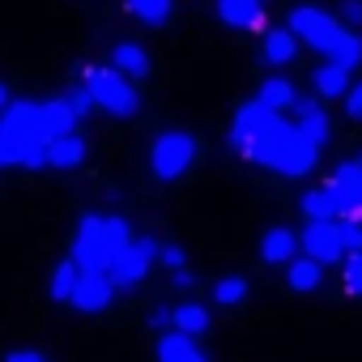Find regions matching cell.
Here are the masks:
<instances>
[{
    "instance_id": "6da1fadb",
    "label": "cell",
    "mask_w": 362,
    "mask_h": 362,
    "mask_svg": "<svg viewBox=\"0 0 362 362\" xmlns=\"http://www.w3.org/2000/svg\"><path fill=\"white\" fill-rule=\"evenodd\" d=\"M47 128H43V103L18 98L0 111V166H47Z\"/></svg>"
},
{
    "instance_id": "7a4b0ae2",
    "label": "cell",
    "mask_w": 362,
    "mask_h": 362,
    "mask_svg": "<svg viewBox=\"0 0 362 362\" xmlns=\"http://www.w3.org/2000/svg\"><path fill=\"white\" fill-rule=\"evenodd\" d=\"M315 158H320V145L298 128V119H294V115H290V119L281 115V119H277V128H273V132H264V136L243 153V162L269 166V170L290 175V179L307 175V170L315 166Z\"/></svg>"
},
{
    "instance_id": "3957f363",
    "label": "cell",
    "mask_w": 362,
    "mask_h": 362,
    "mask_svg": "<svg viewBox=\"0 0 362 362\" xmlns=\"http://www.w3.org/2000/svg\"><path fill=\"white\" fill-rule=\"evenodd\" d=\"M132 239H136V235H132L128 218H119V214H86V218L77 222V235H73V252H69V256H73L81 269L107 273L111 260H115V252L128 247Z\"/></svg>"
},
{
    "instance_id": "277c9868",
    "label": "cell",
    "mask_w": 362,
    "mask_h": 362,
    "mask_svg": "<svg viewBox=\"0 0 362 362\" xmlns=\"http://www.w3.org/2000/svg\"><path fill=\"white\" fill-rule=\"evenodd\" d=\"M81 86L90 90L94 107H103L107 115L132 119V115L141 111V94H136V86H132L119 69H98V64H86V69H81Z\"/></svg>"
},
{
    "instance_id": "5b68a950",
    "label": "cell",
    "mask_w": 362,
    "mask_h": 362,
    "mask_svg": "<svg viewBox=\"0 0 362 362\" xmlns=\"http://www.w3.org/2000/svg\"><path fill=\"white\" fill-rule=\"evenodd\" d=\"M192 162H197V136L184 128H166L149 149V170H153V179H166V184L188 175Z\"/></svg>"
},
{
    "instance_id": "8992f818",
    "label": "cell",
    "mask_w": 362,
    "mask_h": 362,
    "mask_svg": "<svg viewBox=\"0 0 362 362\" xmlns=\"http://www.w3.org/2000/svg\"><path fill=\"white\" fill-rule=\"evenodd\" d=\"M286 26H290L307 47H315L320 56H324V52L341 39V30H345V22H341L337 13H324V9H315V5H298Z\"/></svg>"
},
{
    "instance_id": "52a82bcc",
    "label": "cell",
    "mask_w": 362,
    "mask_h": 362,
    "mask_svg": "<svg viewBox=\"0 0 362 362\" xmlns=\"http://www.w3.org/2000/svg\"><path fill=\"white\" fill-rule=\"evenodd\" d=\"M281 115H286V111H273L269 103L252 98L247 107H239V111H235V124H230V149L243 158V153H247L264 132H273V128H277V119H281Z\"/></svg>"
},
{
    "instance_id": "ba28073f",
    "label": "cell",
    "mask_w": 362,
    "mask_h": 362,
    "mask_svg": "<svg viewBox=\"0 0 362 362\" xmlns=\"http://www.w3.org/2000/svg\"><path fill=\"white\" fill-rule=\"evenodd\" d=\"M153 260H158V243H153V239H132L128 247L115 252V260H111L107 273H111L115 290H132V286H141V281L149 277Z\"/></svg>"
},
{
    "instance_id": "9c48e42d",
    "label": "cell",
    "mask_w": 362,
    "mask_h": 362,
    "mask_svg": "<svg viewBox=\"0 0 362 362\" xmlns=\"http://www.w3.org/2000/svg\"><path fill=\"white\" fill-rule=\"evenodd\" d=\"M303 252L315 256L320 264H337L345 260V239H341V222L337 218H307V230H303Z\"/></svg>"
},
{
    "instance_id": "30bf717a",
    "label": "cell",
    "mask_w": 362,
    "mask_h": 362,
    "mask_svg": "<svg viewBox=\"0 0 362 362\" xmlns=\"http://www.w3.org/2000/svg\"><path fill=\"white\" fill-rule=\"evenodd\" d=\"M111 294H115V281H111V273L81 269V281H77V290H73V303H69V307H77V311L94 315V311H103V307L111 303Z\"/></svg>"
},
{
    "instance_id": "8fae6325",
    "label": "cell",
    "mask_w": 362,
    "mask_h": 362,
    "mask_svg": "<svg viewBox=\"0 0 362 362\" xmlns=\"http://www.w3.org/2000/svg\"><path fill=\"white\" fill-rule=\"evenodd\" d=\"M290 115L298 119V128H303V132H307V136H311L320 149L332 141V119H328V111H324L315 98H298V103L290 107Z\"/></svg>"
},
{
    "instance_id": "7c38bea8",
    "label": "cell",
    "mask_w": 362,
    "mask_h": 362,
    "mask_svg": "<svg viewBox=\"0 0 362 362\" xmlns=\"http://www.w3.org/2000/svg\"><path fill=\"white\" fill-rule=\"evenodd\" d=\"M298 252H303V235H294L290 226H273L260 239V260L264 264H290Z\"/></svg>"
},
{
    "instance_id": "4fadbf2b",
    "label": "cell",
    "mask_w": 362,
    "mask_h": 362,
    "mask_svg": "<svg viewBox=\"0 0 362 362\" xmlns=\"http://www.w3.org/2000/svg\"><path fill=\"white\" fill-rule=\"evenodd\" d=\"M218 18L235 30H260L264 26V0H214Z\"/></svg>"
},
{
    "instance_id": "5bb4252c",
    "label": "cell",
    "mask_w": 362,
    "mask_h": 362,
    "mask_svg": "<svg viewBox=\"0 0 362 362\" xmlns=\"http://www.w3.org/2000/svg\"><path fill=\"white\" fill-rule=\"evenodd\" d=\"M158 362H209L197 345V337L179 332V328H166L158 337Z\"/></svg>"
},
{
    "instance_id": "9a60e30c",
    "label": "cell",
    "mask_w": 362,
    "mask_h": 362,
    "mask_svg": "<svg viewBox=\"0 0 362 362\" xmlns=\"http://www.w3.org/2000/svg\"><path fill=\"white\" fill-rule=\"evenodd\" d=\"M320 281H324V264L315 260V256H294L290 264H286V286L294 290V294H311V290H320Z\"/></svg>"
},
{
    "instance_id": "2e32d148",
    "label": "cell",
    "mask_w": 362,
    "mask_h": 362,
    "mask_svg": "<svg viewBox=\"0 0 362 362\" xmlns=\"http://www.w3.org/2000/svg\"><path fill=\"white\" fill-rule=\"evenodd\" d=\"M81 162H86V136L64 132V136H56V141L47 145V166H56V170H73V166H81Z\"/></svg>"
},
{
    "instance_id": "e0dca14e",
    "label": "cell",
    "mask_w": 362,
    "mask_h": 362,
    "mask_svg": "<svg viewBox=\"0 0 362 362\" xmlns=\"http://www.w3.org/2000/svg\"><path fill=\"white\" fill-rule=\"evenodd\" d=\"M298 56V35L290 30V26H273V30H264V64H290Z\"/></svg>"
},
{
    "instance_id": "ac0fdd59",
    "label": "cell",
    "mask_w": 362,
    "mask_h": 362,
    "mask_svg": "<svg viewBox=\"0 0 362 362\" xmlns=\"http://www.w3.org/2000/svg\"><path fill=\"white\" fill-rule=\"evenodd\" d=\"M111 69H119L124 77H149V52L141 43H115L111 47Z\"/></svg>"
},
{
    "instance_id": "d6986e66",
    "label": "cell",
    "mask_w": 362,
    "mask_h": 362,
    "mask_svg": "<svg viewBox=\"0 0 362 362\" xmlns=\"http://www.w3.org/2000/svg\"><path fill=\"white\" fill-rule=\"evenodd\" d=\"M77 111H73V103L69 98H47L43 103V128H47V141H56V136H64V132H73L77 128Z\"/></svg>"
},
{
    "instance_id": "ffe728a7",
    "label": "cell",
    "mask_w": 362,
    "mask_h": 362,
    "mask_svg": "<svg viewBox=\"0 0 362 362\" xmlns=\"http://www.w3.org/2000/svg\"><path fill=\"white\" fill-rule=\"evenodd\" d=\"M311 86H315V94L320 98H345V90L354 86L349 81V69H341V64H320L315 73H311Z\"/></svg>"
},
{
    "instance_id": "44dd1931",
    "label": "cell",
    "mask_w": 362,
    "mask_h": 362,
    "mask_svg": "<svg viewBox=\"0 0 362 362\" xmlns=\"http://www.w3.org/2000/svg\"><path fill=\"white\" fill-rule=\"evenodd\" d=\"M256 98H260V103H269L273 111H290V107L298 103V90H294V81H290V77H269V81H260Z\"/></svg>"
},
{
    "instance_id": "7402d4cb",
    "label": "cell",
    "mask_w": 362,
    "mask_h": 362,
    "mask_svg": "<svg viewBox=\"0 0 362 362\" xmlns=\"http://www.w3.org/2000/svg\"><path fill=\"white\" fill-rule=\"evenodd\" d=\"M324 60H332V64H341V69H358V64H362V35L345 26L341 39L324 52Z\"/></svg>"
},
{
    "instance_id": "603a6c76",
    "label": "cell",
    "mask_w": 362,
    "mask_h": 362,
    "mask_svg": "<svg viewBox=\"0 0 362 362\" xmlns=\"http://www.w3.org/2000/svg\"><path fill=\"white\" fill-rule=\"evenodd\" d=\"M124 9H128L141 26L158 30V26H166V18H170V9H175V0H124Z\"/></svg>"
},
{
    "instance_id": "cb8c5ba5",
    "label": "cell",
    "mask_w": 362,
    "mask_h": 362,
    "mask_svg": "<svg viewBox=\"0 0 362 362\" xmlns=\"http://www.w3.org/2000/svg\"><path fill=\"white\" fill-rule=\"evenodd\" d=\"M77 281H81V264H77L73 256H69V260H60V264L52 269V303H73Z\"/></svg>"
},
{
    "instance_id": "d4e9b609",
    "label": "cell",
    "mask_w": 362,
    "mask_h": 362,
    "mask_svg": "<svg viewBox=\"0 0 362 362\" xmlns=\"http://www.w3.org/2000/svg\"><path fill=\"white\" fill-rule=\"evenodd\" d=\"M209 324H214V315H209L201 303H179V307H175V328H179V332H188V337H205V332H209Z\"/></svg>"
},
{
    "instance_id": "484cf974",
    "label": "cell",
    "mask_w": 362,
    "mask_h": 362,
    "mask_svg": "<svg viewBox=\"0 0 362 362\" xmlns=\"http://www.w3.org/2000/svg\"><path fill=\"white\" fill-rule=\"evenodd\" d=\"M247 277H222L218 286H214V303H222V307H239V303H247Z\"/></svg>"
},
{
    "instance_id": "4316f807",
    "label": "cell",
    "mask_w": 362,
    "mask_h": 362,
    "mask_svg": "<svg viewBox=\"0 0 362 362\" xmlns=\"http://www.w3.org/2000/svg\"><path fill=\"white\" fill-rule=\"evenodd\" d=\"M332 179H337V184H341V188H345V192H349L354 201H362V166H358L354 158H349V162H341Z\"/></svg>"
},
{
    "instance_id": "83f0119b",
    "label": "cell",
    "mask_w": 362,
    "mask_h": 362,
    "mask_svg": "<svg viewBox=\"0 0 362 362\" xmlns=\"http://www.w3.org/2000/svg\"><path fill=\"white\" fill-rule=\"evenodd\" d=\"M341 273H345V294L349 298H362V252H349Z\"/></svg>"
},
{
    "instance_id": "f1b7e54d",
    "label": "cell",
    "mask_w": 362,
    "mask_h": 362,
    "mask_svg": "<svg viewBox=\"0 0 362 362\" xmlns=\"http://www.w3.org/2000/svg\"><path fill=\"white\" fill-rule=\"evenodd\" d=\"M337 222H341L345 252H362V218H337Z\"/></svg>"
},
{
    "instance_id": "f546056e",
    "label": "cell",
    "mask_w": 362,
    "mask_h": 362,
    "mask_svg": "<svg viewBox=\"0 0 362 362\" xmlns=\"http://www.w3.org/2000/svg\"><path fill=\"white\" fill-rule=\"evenodd\" d=\"M337 18H341V22H345L349 30H362V0H341Z\"/></svg>"
},
{
    "instance_id": "4dcf8cb0",
    "label": "cell",
    "mask_w": 362,
    "mask_h": 362,
    "mask_svg": "<svg viewBox=\"0 0 362 362\" xmlns=\"http://www.w3.org/2000/svg\"><path fill=\"white\" fill-rule=\"evenodd\" d=\"M345 115H349L354 124H362V81H354V86L345 90Z\"/></svg>"
},
{
    "instance_id": "1f68e13d",
    "label": "cell",
    "mask_w": 362,
    "mask_h": 362,
    "mask_svg": "<svg viewBox=\"0 0 362 362\" xmlns=\"http://www.w3.org/2000/svg\"><path fill=\"white\" fill-rule=\"evenodd\" d=\"M158 260H162L166 269H184V264H188L184 247H175V243H158Z\"/></svg>"
},
{
    "instance_id": "d6a6232c",
    "label": "cell",
    "mask_w": 362,
    "mask_h": 362,
    "mask_svg": "<svg viewBox=\"0 0 362 362\" xmlns=\"http://www.w3.org/2000/svg\"><path fill=\"white\" fill-rule=\"evenodd\" d=\"M69 103H73V111H77L81 119L94 111V98H90V90H86V86H81V90H73V94H69Z\"/></svg>"
},
{
    "instance_id": "836d02e7",
    "label": "cell",
    "mask_w": 362,
    "mask_h": 362,
    "mask_svg": "<svg viewBox=\"0 0 362 362\" xmlns=\"http://www.w3.org/2000/svg\"><path fill=\"white\" fill-rule=\"evenodd\" d=\"M170 286L175 290H197V273L184 264V269H170Z\"/></svg>"
},
{
    "instance_id": "e575fe53",
    "label": "cell",
    "mask_w": 362,
    "mask_h": 362,
    "mask_svg": "<svg viewBox=\"0 0 362 362\" xmlns=\"http://www.w3.org/2000/svg\"><path fill=\"white\" fill-rule=\"evenodd\" d=\"M149 324H153L158 332H166V328H175V307H153V315H149Z\"/></svg>"
},
{
    "instance_id": "d590c367",
    "label": "cell",
    "mask_w": 362,
    "mask_h": 362,
    "mask_svg": "<svg viewBox=\"0 0 362 362\" xmlns=\"http://www.w3.org/2000/svg\"><path fill=\"white\" fill-rule=\"evenodd\" d=\"M5 362H47V358H43L39 349H13V354H9Z\"/></svg>"
},
{
    "instance_id": "8d00e7d4",
    "label": "cell",
    "mask_w": 362,
    "mask_h": 362,
    "mask_svg": "<svg viewBox=\"0 0 362 362\" xmlns=\"http://www.w3.org/2000/svg\"><path fill=\"white\" fill-rule=\"evenodd\" d=\"M9 98H13V94H9V86H5V81H0V111H5V107H9Z\"/></svg>"
}]
</instances>
